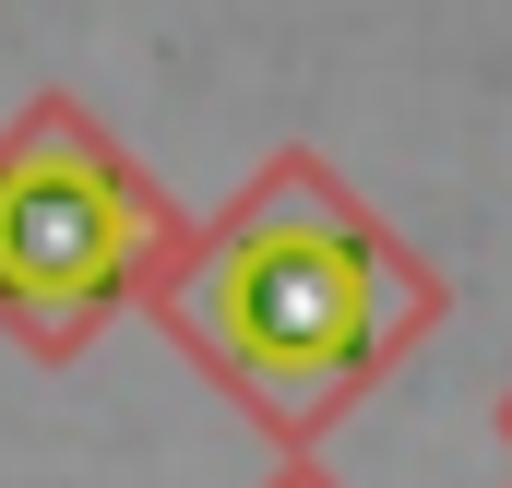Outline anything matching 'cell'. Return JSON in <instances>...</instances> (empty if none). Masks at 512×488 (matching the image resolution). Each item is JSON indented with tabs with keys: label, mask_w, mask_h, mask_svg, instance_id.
Masks as SVG:
<instances>
[{
	"label": "cell",
	"mask_w": 512,
	"mask_h": 488,
	"mask_svg": "<svg viewBox=\"0 0 512 488\" xmlns=\"http://www.w3.org/2000/svg\"><path fill=\"white\" fill-rule=\"evenodd\" d=\"M501 441H512V393H501Z\"/></svg>",
	"instance_id": "obj_3"
},
{
	"label": "cell",
	"mask_w": 512,
	"mask_h": 488,
	"mask_svg": "<svg viewBox=\"0 0 512 488\" xmlns=\"http://www.w3.org/2000/svg\"><path fill=\"white\" fill-rule=\"evenodd\" d=\"M155 239H167V215L131 191V167L84 120H36L0 155V310L36 322L48 346L84 334L143 274Z\"/></svg>",
	"instance_id": "obj_2"
},
{
	"label": "cell",
	"mask_w": 512,
	"mask_h": 488,
	"mask_svg": "<svg viewBox=\"0 0 512 488\" xmlns=\"http://www.w3.org/2000/svg\"><path fill=\"white\" fill-rule=\"evenodd\" d=\"M167 310L191 322V346L227 369L286 441H310L346 393H370L441 322V274L393 239L382 215H358L310 155H286L251 203L191 250Z\"/></svg>",
	"instance_id": "obj_1"
},
{
	"label": "cell",
	"mask_w": 512,
	"mask_h": 488,
	"mask_svg": "<svg viewBox=\"0 0 512 488\" xmlns=\"http://www.w3.org/2000/svg\"><path fill=\"white\" fill-rule=\"evenodd\" d=\"M286 488H322V477H286Z\"/></svg>",
	"instance_id": "obj_4"
}]
</instances>
